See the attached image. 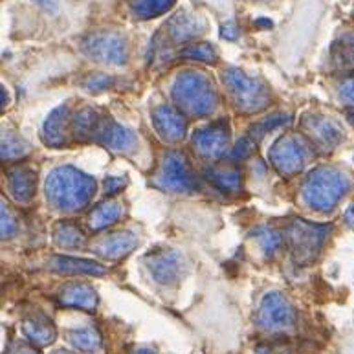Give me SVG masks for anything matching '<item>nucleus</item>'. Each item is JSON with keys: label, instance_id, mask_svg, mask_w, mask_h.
<instances>
[{"label": "nucleus", "instance_id": "1", "mask_svg": "<svg viewBox=\"0 0 354 354\" xmlns=\"http://www.w3.org/2000/svg\"><path fill=\"white\" fill-rule=\"evenodd\" d=\"M46 189L59 207L80 209L94 191V182L72 169H57L48 180Z\"/></svg>", "mask_w": 354, "mask_h": 354}, {"label": "nucleus", "instance_id": "2", "mask_svg": "<svg viewBox=\"0 0 354 354\" xmlns=\"http://www.w3.org/2000/svg\"><path fill=\"white\" fill-rule=\"evenodd\" d=\"M345 187H347V180L344 178V175L327 169L317 171L307 182L308 202L314 204V207H323V209L330 207L344 195Z\"/></svg>", "mask_w": 354, "mask_h": 354}, {"label": "nucleus", "instance_id": "3", "mask_svg": "<svg viewBox=\"0 0 354 354\" xmlns=\"http://www.w3.org/2000/svg\"><path fill=\"white\" fill-rule=\"evenodd\" d=\"M176 100L180 105L191 112H207L213 106L212 86L198 75H185L178 80V86L175 90Z\"/></svg>", "mask_w": 354, "mask_h": 354}, {"label": "nucleus", "instance_id": "4", "mask_svg": "<svg viewBox=\"0 0 354 354\" xmlns=\"http://www.w3.org/2000/svg\"><path fill=\"white\" fill-rule=\"evenodd\" d=\"M259 325L268 330H285L296 322V312L286 297L281 294H270L259 308Z\"/></svg>", "mask_w": 354, "mask_h": 354}, {"label": "nucleus", "instance_id": "5", "mask_svg": "<svg viewBox=\"0 0 354 354\" xmlns=\"http://www.w3.org/2000/svg\"><path fill=\"white\" fill-rule=\"evenodd\" d=\"M85 50L97 57V61H112V63H122L125 59V46L123 41L116 35L103 33V35H92L85 43Z\"/></svg>", "mask_w": 354, "mask_h": 354}, {"label": "nucleus", "instance_id": "6", "mask_svg": "<svg viewBox=\"0 0 354 354\" xmlns=\"http://www.w3.org/2000/svg\"><path fill=\"white\" fill-rule=\"evenodd\" d=\"M22 330H24V336L33 345H39V347L50 345L55 339V327H53V323L48 317H32V319H26L24 325H22Z\"/></svg>", "mask_w": 354, "mask_h": 354}, {"label": "nucleus", "instance_id": "7", "mask_svg": "<svg viewBox=\"0 0 354 354\" xmlns=\"http://www.w3.org/2000/svg\"><path fill=\"white\" fill-rule=\"evenodd\" d=\"M61 303L66 307L83 308V310H94L97 305L95 292L86 285H70L61 292Z\"/></svg>", "mask_w": 354, "mask_h": 354}, {"label": "nucleus", "instance_id": "8", "mask_svg": "<svg viewBox=\"0 0 354 354\" xmlns=\"http://www.w3.org/2000/svg\"><path fill=\"white\" fill-rule=\"evenodd\" d=\"M317 227L307 226V224H299L296 226V232L292 233V241H294V248L299 259L303 257H310L312 250L317 248V244L322 243L323 233H316Z\"/></svg>", "mask_w": 354, "mask_h": 354}, {"label": "nucleus", "instance_id": "9", "mask_svg": "<svg viewBox=\"0 0 354 354\" xmlns=\"http://www.w3.org/2000/svg\"><path fill=\"white\" fill-rule=\"evenodd\" d=\"M277 153H279V158H275V162L279 164L281 169H299L301 167L305 149L299 143L294 142V140L281 143Z\"/></svg>", "mask_w": 354, "mask_h": 354}, {"label": "nucleus", "instance_id": "10", "mask_svg": "<svg viewBox=\"0 0 354 354\" xmlns=\"http://www.w3.org/2000/svg\"><path fill=\"white\" fill-rule=\"evenodd\" d=\"M133 11L142 19L158 17L165 11H169L175 4V0H127Z\"/></svg>", "mask_w": 354, "mask_h": 354}, {"label": "nucleus", "instance_id": "11", "mask_svg": "<svg viewBox=\"0 0 354 354\" xmlns=\"http://www.w3.org/2000/svg\"><path fill=\"white\" fill-rule=\"evenodd\" d=\"M156 125L162 131V134L171 138V140L184 136V122L180 120V116H176L175 112H171L169 109H164L162 114H156Z\"/></svg>", "mask_w": 354, "mask_h": 354}, {"label": "nucleus", "instance_id": "12", "mask_svg": "<svg viewBox=\"0 0 354 354\" xmlns=\"http://www.w3.org/2000/svg\"><path fill=\"white\" fill-rule=\"evenodd\" d=\"M70 342L74 344L75 349L83 351V353H95L101 345V338L97 336L95 330H92V328H80V330H74V333L70 334Z\"/></svg>", "mask_w": 354, "mask_h": 354}, {"label": "nucleus", "instance_id": "13", "mask_svg": "<svg viewBox=\"0 0 354 354\" xmlns=\"http://www.w3.org/2000/svg\"><path fill=\"white\" fill-rule=\"evenodd\" d=\"M226 131L224 129H207L201 136L196 138V143H198V147L202 151H206V153H221L222 143H226Z\"/></svg>", "mask_w": 354, "mask_h": 354}, {"label": "nucleus", "instance_id": "14", "mask_svg": "<svg viewBox=\"0 0 354 354\" xmlns=\"http://www.w3.org/2000/svg\"><path fill=\"white\" fill-rule=\"evenodd\" d=\"M169 32L173 33V37L176 41H184L187 37H193L196 33V19H191L187 15H176L173 21L169 22Z\"/></svg>", "mask_w": 354, "mask_h": 354}, {"label": "nucleus", "instance_id": "15", "mask_svg": "<svg viewBox=\"0 0 354 354\" xmlns=\"http://www.w3.org/2000/svg\"><path fill=\"white\" fill-rule=\"evenodd\" d=\"M59 263L57 268L61 272H83V274H105V268H101L95 263H88V261H77V259H68V257H59L55 259Z\"/></svg>", "mask_w": 354, "mask_h": 354}, {"label": "nucleus", "instance_id": "16", "mask_svg": "<svg viewBox=\"0 0 354 354\" xmlns=\"http://www.w3.org/2000/svg\"><path fill=\"white\" fill-rule=\"evenodd\" d=\"M153 272L160 283H171L176 277V274H178V265H176V261L162 257V259H158L153 265Z\"/></svg>", "mask_w": 354, "mask_h": 354}, {"label": "nucleus", "instance_id": "17", "mask_svg": "<svg viewBox=\"0 0 354 354\" xmlns=\"http://www.w3.org/2000/svg\"><path fill=\"white\" fill-rule=\"evenodd\" d=\"M106 207H103V209H100V212H95L94 215V226H105V224H111V222H114V218L118 217V213H120V209L114 206H109V212H105Z\"/></svg>", "mask_w": 354, "mask_h": 354}, {"label": "nucleus", "instance_id": "18", "mask_svg": "<svg viewBox=\"0 0 354 354\" xmlns=\"http://www.w3.org/2000/svg\"><path fill=\"white\" fill-rule=\"evenodd\" d=\"M187 55H193V57L198 59H212L213 50L209 46H204V44H198V46H193L191 50H187Z\"/></svg>", "mask_w": 354, "mask_h": 354}, {"label": "nucleus", "instance_id": "19", "mask_svg": "<svg viewBox=\"0 0 354 354\" xmlns=\"http://www.w3.org/2000/svg\"><path fill=\"white\" fill-rule=\"evenodd\" d=\"M8 354H41L37 351L33 349L32 345H26V344H15L8 351Z\"/></svg>", "mask_w": 354, "mask_h": 354}, {"label": "nucleus", "instance_id": "20", "mask_svg": "<svg viewBox=\"0 0 354 354\" xmlns=\"http://www.w3.org/2000/svg\"><path fill=\"white\" fill-rule=\"evenodd\" d=\"M342 95H344L347 101H353L354 103V77L349 81V83H347V85L344 86V92H342Z\"/></svg>", "mask_w": 354, "mask_h": 354}, {"label": "nucleus", "instance_id": "21", "mask_svg": "<svg viewBox=\"0 0 354 354\" xmlns=\"http://www.w3.org/2000/svg\"><path fill=\"white\" fill-rule=\"evenodd\" d=\"M39 6H43L44 10L55 11L57 10V0H35Z\"/></svg>", "mask_w": 354, "mask_h": 354}, {"label": "nucleus", "instance_id": "22", "mask_svg": "<svg viewBox=\"0 0 354 354\" xmlns=\"http://www.w3.org/2000/svg\"><path fill=\"white\" fill-rule=\"evenodd\" d=\"M233 30H235V26H233V24H227L226 28H222V35H226V37H235V33L237 32H233Z\"/></svg>", "mask_w": 354, "mask_h": 354}, {"label": "nucleus", "instance_id": "23", "mask_svg": "<svg viewBox=\"0 0 354 354\" xmlns=\"http://www.w3.org/2000/svg\"><path fill=\"white\" fill-rule=\"evenodd\" d=\"M134 354H156V353H154V351H151V349H138Z\"/></svg>", "mask_w": 354, "mask_h": 354}, {"label": "nucleus", "instance_id": "24", "mask_svg": "<svg viewBox=\"0 0 354 354\" xmlns=\"http://www.w3.org/2000/svg\"><path fill=\"white\" fill-rule=\"evenodd\" d=\"M349 222L354 226V206H353V209H351V213H349Z\"/></svg>", "mask_w": 354, "mask_h": 354}, {"label": "nucleus", "instance_id": "25", "mask_svg": "<svg viewBox=\"0 0 354 354\" xmlns=\"http://www.w3.org/2000/svg\"><path fill=\"white\" fill-rule=\"evenodd\" d=\"M53 354H74V353H68V351H55Z\"/></svg>", "mask_w": 354, "mask_h": 354}]
</instances>
